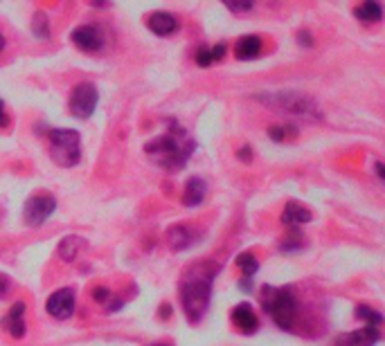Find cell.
Returning a JSON list of instances; mask_svg holds the SVG:
<instances>
[{
	"mask_svg": "<svg viewBox=\"0 0 385 346\" xmlns=\"http://www.w3.org/2000/svg\"><path fill=\"white\" fill-rule=\"evenodd\" d=\"M217 272L219 265L214 261H196L180 279V304L189 321L198 324L205 315Z\"/></svg>",
	"mask_w": 385,
	"mask_h": 346,
	"instance_id": "cell-1",
	"label": "cell"
},
{
	"mask_svg": "<svg viewBox=\"0 0 385 346\" xmlns=\"http://www.w3.org/2000/svg\"><path fill=\"white\" fill-rule=\"evenodd\" d=\"M194 148H196V142L187 135L185 128H180L176 122H171L167 133L158 135L144 146L147 155L151 158L158 167L169 169V171L183 169L189 155L194 153Z\"/></svg>",
	"mask_w": 385,
	"mask_h": 346,
	"instance_id": "cell-2",
	"label": "cell"
},
{
	"mask_svg": "<svg viewBox=\"0 0 385 346\" xmlns=\"http://www.w3.org/2000/svg\"><path fill=\"white\" fill-rule=\"evenodd\" d=\"M262 304H264V310L269 312L280 328L288 331L293 326V319H295V312H297V299L288 288L264 286L262 288Z\"/></svg>",
	"mask_w": 385,
	"mask_h": 346,
	"instance_id": "cell-3",
	"label": "cell"
},
{
	"mask_svg": "<svg viewBox=\"0 0 385 346\" xmlns=\"http://www.w3.org/2000/svg\"><path fill=\"white\" fill-rule=\"evenodd\" d=\"M50 139V155L59 167H74L81 160V137L70 128H52L48 133Z\"/></svg>",
	"mask_w": 385,
	"mask_h": 346,
	"instance_id": "cell-4",
	"label": "cell"
},
{
	"mask_svg": "<svg viewBox=\"0 0 385 346\" xmlns=\"http://www.w3.org/2000/svg\"><path fill=\"white\" fill-rule=\"evenodd\" d=\"M262 104H266L273 111L280 113H288V115H302V117H313V113H318L316 102L309 99V97L286 90V92H275V95H262L257 97Z\"/></svg>",
	"mask_w": 385,
	"mask_h": 346,
	"instance_id": "cell-5",
	"label": "cell"
},
{
	"mask_svg": "<svg viewBox=\"0 0 385 346\" xmlns=\"http://www.w3.org/2000/svg\"><path fill=\"white\" fill-rule=\"evenodd\" d=\"M55 209H57V198L52 196V193L48 191L32 193L23 207V221L29 227H39L50 219Z\"/></svg>",
	"mask_w": 385,
	"mask_h": 346,
	"instance_id": "cell-6",
	"label": "cell"
},
{
	"mask_svg": "<svg viewBox=\"0 0 385 346\" xmlns=\"http://www.w3.org/2000/svg\"><path fill=\"white\" fill-rule=\"evenodd\" d=\"M97 88L90 81H83L79 85H74V90L70 95V113L79 120H88L97 108Z\"/></svg>",
	"mask_w": 385,
	"mask_h": 346,
	"instance_id": "cell-7",
	"label": "cell"
},
{
	"mask_svg": "<svg viewBox=\"0 0 385 346\" xmlns=\"http://www.w3.org/2000/svg\"><path fill=\"white\" fill-rule=\"evenodd\" d=\"M46 310L55 319H68L74 312V290L72 288H61L57 293H52L46 301Z\"/></svg>",
	"mask_w": 385,
	"mask_h": 346,
	"instance_id": "cell-8",
	"label": "cell"
},
{
	"mask_svg": "<svg viewBox=\"0 0 385 346\" xmlns=\"http://www.w3.org/2000/svg\"><path fill=\"white\" fill-rule=\"evenodd\" d=\"M72 43L83 52H97L104 48V32L95 25H79L72 29Z\"/></svg>",
	"mask_w": 385,
	"mask_h": 346,
	"instance_id": "cell-9",
	"label": "cell"
},
{
	"mask_svg": "<svg viewBox=\"0 0 385 346\" xmlns=\"http://www.w3.org/2000/svg\"><path fill=\"white\" fill-rule=\"evenodd\" d=\"M201 239V232L196 230L194 225H185V223H178V225H171L167 230V241L174 250H187L194 243H198Z\"/></svg>",
	"mask_w": 385,
	"mask_h": 346,
	"instance_id": "cell-10",
	"label": "cell"
},
{
	"mask_svg": "<svg viewBox=\"0 0 385 346\" xmlns=\"http://www.w3.org/2000/svg\"><path fill=\"white\" fill-rule=\"evenodd\" d=\"M230 319H232L234 326H237L245 335H252V333H257V328H259V319H257V315H255V310H252L250 304L234 306Z\"/></svg>",
	"mask_w": 385,
	"mask_h": 346,
	"instance_id": "cell-11",
	"label": "cell"
},
{
	"mask_svg": "<svg viewBox=\"0 0 385 346\" xmlns=\"http://www.w3.org/2000/svg\"><path fill=\"white\" fill-rule=\"evenodd\" d=\"M3 328L16 340H20L25 335V304L23 301H16V304L9 308V312L3 319Z\"/></svg>",
	"mask_w": 385,
	"mask_h": 346,
	"instance_id": "cell-12",
	"label": "cell"
},
{
	"mask_svg": "<svg viewBox=\"0 0 385 346\" xmlns=\"http://www.w3.org/2000/svg\"><path fill=\"white\" fill-rule=\"evenodd\" d=\"M147 27L158 36H169L178 29V18L169 12H154L147 18Z\"/></svg>",
	"mask_w": 385,
	"mask_h": 346,
	"instance_id": "cell-13",
	"label": "cell"
},
{
	"mask_svg": "<svg viewBox=\"0 0 385 346\" xmlns=\"http://www.w3.org/2000/svg\"><path fill=\"white\" fill-rule=\"evenodd\" d=\"M381 340L379 328H360L336 340V346H374Z\"/></svg>",
	"mask_w": 385,
	"mask_h": 346,
	"instance_id": "cell-14",
	"label": "cell"
},
{
	"mask_svg": "<svg viewBox=\"0 0 385 346\" xmlns=\"http://www.w3.org/2000/svg\"><path fill=\"white\" fill-rule=\"evenodd\" d=\"M205 191H208L205 180L198 178V176H191L185 185V191H183V202L187 205V207H198V205L205 200Z\"/></svg>",
	"mask_w": 385,
	"mask_h": 346,
	"instance_id": "cell-15",
	"label": "cell"
},
{
	"mask_svg": "<svg viewBox=\"0 0 385 346\" xmlns=\"http://www.w3.org/2000/svg\"><path fill=\"white\" fill-rule=\"evenodd\" d=\"M313 221V214L309 212L304 205L299 202H286V207L282 212V223L284 225H291V227H297V225H304V223H311Z\"/></svg>",
	"mask_w": 385,
	"mask_h": 346,
	"instance_id": "cell-16",
	"label": "cell"
},
{
	"mask_svg": "<svg viewBox=\"0 0 385 346\" xmlns=\"http://www.w3.org/2000/svg\"><path fill=\"white\" fill-rule=\"evenodd\" d=\"M262 39L259 36H243L237 46H234V54H237V59L241 61H250V59H257L262 54Z\"/></svg>",
	"mask_w": 385,
	"mask_h": 346,
	"instance_id": "cell-17",
	"label": "cell"
},
{
	"mask_svg": "<svg viewBox=\"0 0 385 346\" xmlns=\"http://www.w3.org/2000/svg\"><path fill=\"white\" fill-rule=\"evenodd\" d=\"M86 247V241L79 239V236H66L61 243H59V256L63 261H74V258L79 256V252Z\"/></svg>",
	"mask_w": 385,
	"mask_h": 346,
	"instance_id": "cell-18",
	"label": "cell"
},
{
	"mask_svg": "<svg viewBox=\"0 0 385 346\" xmlns=\"http://www.w3.org/2000/svg\"><path fill=\"white\" fill-rule=\"evenodd\" d=\"M354 16L363 20V23H377V20L383 18V9L379 3H374V0H365V3H360L354 9Z\"/></svg>",
	"mask_w": 385,
	"mask_h": 346,
	"instance_id": "cell-19",
	"label": "cell"
},
{
	"mask_svg": "<svg viewBox=\"0 0 385 346\" xmlns=\"http://www.w3.org/2000/svg\"><path fill=\"white\" fill-rule=\"evenodd\" d=\"M297 135V126L293 124H282V126H271L269 128V137L273 139V142H286L288 137H295Z\"/></svg>",
	"mask_w": 385,
	"mask_h": 346,
	"instance_id": "cell-20",
	"label": "cell"
},
{
	"mask_svg": "<svg viewBox=\"0 0 385 346\" xmlns=\"http://www.w3.org/2000/svg\"><path fill=\"white\" fill-rule=\"evenodd\" d=\"M32 32H34L36 39H50V20L48 14L36 12L34 20H32Z\"/></svg>",
	"mask_w": 385,
	"mask_h": 346,
	"instance_id": "cell-21",
	"label": "cell"
},
{
	"mask_svg": "<svg viewBox=\"0 0 385 346\" xmlns=\"http://www.w3.org/2000/svg\"><path fill=\"white\" fill-rule=\"evenodd\" d=\"M356 317L358 319H365L367 321V328H379L383 324V315L377 310H372L370 306H358L356 308Z\"/></svg>",
	"mask_w": 385,
	"mask_h": 346,
	"instance_id": "cell-22",
	"label": "cell"
},
{
	"mask_svg": "<svg viewBox=\"0 0 385 346\" xmlns=\"http://www.w3.org/2000/svg\"><path fill=\"white\" fill-rule=\"evenodd\" d=\"M237 265L241 268V272L248 279L257 272V270H259V263H257V258L252 254H239L237 256Z\"/></svg>",
	"mask_w": 385,
	"mask_h": 346,
	"instance_id": "cell-23",
	"label": "cell"
},
{
	"mask_svg": "<svg viewBox=\"0 0 385 346\" xmlns=\"http://www.w3.org/2000/svg\"><path fill=\"white\" fill-rule=\"evenodd\" d=\"M196 66H198V68H208V66H212V52H210V48L201 46V48L196 50Z\"/></svg>",
	"mask_w": 385,
	"mask_h": 346,
	"instance_id": "cell-24",
	"label": "cell"
},
{
	"mask_svg": "<svg viewBox=\"0 0 385 346\" xmlns=\"http://www.w3.org/2000/svg\"><path fill=\"white\" fill-rule=\"evenodd\" d=\"M282 247H284L286 252H288V250H297V247H302V232L293 230L291 234H288V241H286Z\"/></svg>",
	"mask_w": 385,
	"mask_h": 346,
	"instance_id": "cell-25",
	"label": "cell"
},
{
	"mask_svg": "<svg viewBox=\"0 0 385 346\" xmlns=\"http://www.w3.org/2000/svg\"><path fill=\"white\" fill-rule=\"evenodd\" d=\"M210 52H212V63L221 61L223 57H226V43H217L214 48H210Z\"/></svg>",
	"mask_w": 385,
	"mask_h": 346,
	"instance_id": "cell-26",
	"label": "cell"
},
{
	"mask_svg": "<svg viewBox=\"0 0 385 346\" xmlns=\"http://www.w3.org/2000/svg\"><path fill=\"white\" fill-rule=\"evenodd\" d=\"M93 299H95V301H100V304H104V301L109 299V288H104V286L95 288V290H93Z\"/></svg>",
	"mask_w": 385,
	"mask_h": 346,
	"instance_id": "cell-27",
	"label": "cell"
},
{
	"mask_svg": "<svg viewBox=\"0 0 385 346\" xmlns=\"http://www.w3.org/2000/svg\"><path fill=\"white\" fill-rule=\"evenodd\" d=\"M9 286H12V281H9V277L0 272V297H5V295L9 293Z\"/></svg>",
	"mask_w": 385,
	"mask_h": 346,
	"instance_id": "cell-28",
	"label": "cell"
},
{
	"mask_svg": "<svg viewBox=\"0 0 385 346\" xmlns=\"http://www.w3.org/2000/svg\"><path fill=\"white\" fill-rule=\"evenodd\" d=\"M237 158H239V160H243V162H250V160H252L250 146H248V144H245V146H241V148L237 151Z\"/></svg>",
	"mask_w": 385,
	"mask_h": 346,
	"instance_id": "cell-29",
	"label": "cell"
},
{
	"mask_svg": "<svg viewBox=\"0 0 385 346\" xmlns=\"http://www.w3.org/2000/svg\"><path fill=\"white\" fill-rule=\"evenodd\" d=\"M297 41L302 43L304 48L313 46V39H311V34H309V32H299V34H297Z\"/></svg>",
	"mask_w": 385,
	"mask_h": 346,
	"instance_id": "cell-30",
	"label": "cell"
},
{
	"mask_svg": "<svg viewBox=\"0 0 385 346\" xmlns=\"http://www.w3.org/2000/svg\"><path fill=\"white\" fill-rule=\"evenodd\" d=\"M228 9H232V12H248V9H252V3H241V5H228Z\"/></svg>",
	"mask_w": 385,
	"mask_h": 346,
	"instance_id": "cell-31",
	"label": "cell"
},
{
	"mask_svg": "<svg viewBox=\"0 0 385 346\" xmlns=\"http://www.w3.org/2000/svg\"><path fill=\"white\" fill-rule=\"evenodd\" d=\"M9 124V117H7V111H5V104L0 99V126H7Z\"/></svg>",
	"mask_w": 385,
	"mask_h": 346,
	"instance_id": "cell-32",
	"label": "cell"
},
{
	"mask_svg": "<svg viewBox=\"0 0 385 346\" xmlns=\"http://www.w3.org/2000/svg\"><path fill=\"white\" fill-rule=\"evenodd\" d=\"M377 176H379V180H385V171H383L381 162H377Z\"/></svg>",
	"mask_w": 385,
	"mask_h": 346,
	"instance_id": "cell-33",
	"label": "cell"
},
{
	"mask_svg": "<svg viewBox=\"0 0 385 346\" xmlns=\"http://www.w3.org/2000/svg\"><path fill=\"white\" fill-rule=\"evenodd\" d=\"M160 315L163 317H167V315H171V308L167 306V304H163V308H160Z\"/></svg>",
	"mask_w": 385,
	"mask_h": 346,
	"instance_id": "cell-34",
	"label": "cell"
},
{
	"mask_svg": "<svg viewBox=\"0 0 385 346\" xmlns=\"http://www.w3.org/2000/svg\"><path fill=\"white\" fill-rule=\"evenodd\" d=\"M3 50H5V36L0 34V52H3Z\"/></svg>",
	"mask_w": 385,
	"mask_h": 346,
	"instance_id": "cell-35",
	"label": "cell"
},
{
	"mask_svg": "<svg viewBox=\"0 0 385 346\" xmlns=\"http://www.w3.org/2000/svg\"><path fill=\"white\" fill-rule=\"evenodd\" d=\"M160 346H169V344H160Z\"/></svg>",
	"mask_w": 385,
	"mask_h": 346,
	"instance_id": "cell-36",
	"label": "cell"
}]
</instances>
